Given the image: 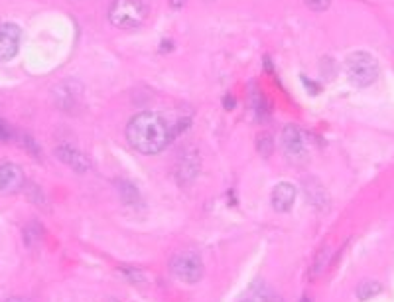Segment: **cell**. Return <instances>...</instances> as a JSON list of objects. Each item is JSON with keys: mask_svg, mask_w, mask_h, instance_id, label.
<instances>
[{"mask_svg": "<svg viewBox=\"0 0 394 302\" xmlns=\"http://www.w3.org/2000/svg\"><path fill=\"white\" fill-rule=\"evenodd\" d=\"M111 302H115V301H111Z\"/></svg>", "mask_w": 394, "mask_h": 302, "instance_id": "cell-19", "label": "cell"}, {"mask_svg": "<svg viewBox=\"0 0 394 302\" xmlns=\"http://www.w3.org/2000/svg\"><path fill=\"white\" fill-rule=\"evenodd\" d=\"M170 270L178 281L195 284L203 277L202 255L195 251H180L170 259Z\"/></svg>", "mask_w": 394, "mask_h": 302, "instance_id": "cell-4", "label": "cell"}, {"mask_svg": "<svg viewBox=\"0 0 394 302\" xmlns=\"http://www.w3.org/2000/svg\"><path fill=\"white\" fill-rule=\"evenodd\" d=\"M148 14V8L142 0H113L108 8V20L113 26L130 30L140 26Z\"/></svg>", "mask_w": 394, "mask_h": 302, "instance_id": "cell-3", "label": "cell"}, {"mask_svg": "<svg viewBox=\"0 0 394 302\" xmlns=\"http://www.w3.org/2000/svg\"><path fill=\"white\" fill-rule=\"evenodd\" d=\"M239 302H255V301H251V298H245V301H239Z\"/></svg>", "mask_w": 394, "mask_h": 302, "instance_id": "cell-18", "label": "cell"}, {"mask_svg": "<svg viewBox=\"0 0 394 302\" xmlns=\"http://www.w3.org/2000/svg\"><path fill=\"white\" fill-rule=\"evenodd\" d=\"M12 132H10V129H8V127H6V125H4V123H0V141H10L12 137H10Z\"/></svg>", "mask_w": 394, "mask_h": 302, "instance_id": "cell-15", "label": "cell"}, {"mask_svg": "<svg viewBox=\"0 0 394 302\" xmlns=\"http://www.w3.org/2000/svg\"><path fill=\"white\" fill-rule=\"evenodd\" d=\"M22 32L20 28L12 22L0 24V62H8L18 54Z\"/></svg>", "mask_w": 394, "mask_h": 302, "instance_id": "cell-6", "label": "cell"}, {"mask_svg": "<svg viewBox=\"0 0 394 302\" xmlns=\"http://www.w3.org/2000/svg\"><path fill=\"white\" fill-rule=\"evenodd\" d=\"M255 296L260 302H282V298L278 296L276 292H272L270 289H267V287H260V291H258V294H255Z\"/></svg>", "mask_w": 394, "mask_h": 302, "instance_id": "cell-12", "label": "cell"}, {"mask_svg": "<svg viewBox=\"0 0 394 302\" xmlns=\"http://www.w3.org/2000/svg\"><path fill=\"white\" fill-rule=\"evenodd\" d=\"M258 151L262 152V156H268V154L272 152V141H270L268 135H262V137L258 139Z\"/></svg>", "mask_w": 394, "mask_h": 302, "instance_id": "cell-14", "label": "cell"}, {"mask_svg": "<svg viewBox=\"0 0 394 302\" xmlns=\"http://www.w3.org/2000/svg\"><path fill=\"white\" fill-rule=\"evenodd\" d=\"M296 204V188L290 182H280L272 190V207L280 212V214H286Z\"/></svg>", "mask_w": 394, "mask_h": 302, "instance_id": "cell-8", "label": "cell"}, {"mask_svg": "<svg viewBox=\"0 0 394 302\" xmlns=\"http://www.w3.org/2000/svg\"><path fill=\"white\" fill-rule=\"evenodd\" d=\"M282 151L288 160L302 164L309 158V137L296 125H288L282 130Z\"/></svg>", "mask_w": 394, "mask_h": 302, "instance_id": "cell-5", "label": "cell"}, {"mask_svg": "<svg viewBox=\"0 0 394 302\" xmlns=\"http://www.w3.org/2000/svg\"><path fill=\"white\" fill-rule=\"evenodd\" d=\"M304 2L308 4L309 11H316V12L328 11V6L331 4V0H304Z\"/></svg>", "mask_w": 394, "mask_h": 302, "instance_id": "cell-13", "label": "cell"}, {"mask_svg": "<svg viewBox=\"0 0 394 302\" xmlns=\"http://www.w3.org/2000/svg\"><path fill=\"white\" fill-rule=\"evenodd\" d=\"M183 2H185V0H170V6L171 8H181Z\"/></svg>", "mask_w": 394, "mask_h": 302, "instance_id": "cell-16", "label": "cell"}, {"mask_svg": "<svg viewBox=\"0 0 394 302\" xmlns=\"http://www.w3.org/2000/svg\"><path fill=\"white\" fill-rule=\"evenodd\" d=\"M383 291V287H381V282L377 281H363L359 287H357V296L361 298V301H369V298H373L377 296L379 292Z\"/></svg>", "mask_w": 394, "mask_h": 302, "instance_id": "cell-10", "label": "cell"}, {"mask_svg": "<svg viewBox=\"0 0 394 302\" xmlns=\"http://www.w3.org/2000/svg\"><path fill=\"white\" fill-rule=\"evenodd\" d=\"M345 71L355 87H369L379 77V62L369 52H353L345 62Z\"/></svg>", "mask_w": 394, "mask_h": 302, "instance_id": "cell-2", "label": "cell"}, {"mask_svg": "<svg viewBox=\"0 0 394 302\" xmlns=\"http://www.w3.org/2000/svg\"><path fill=\"white\" fill-rule=\"evenodd\" d=\"M6 302H30V301H26V298H8Z\"/></svg>", "mask_w": 394, "mask_h": 302, "instance_id": "cell-17", "label": "cell"}, {"mask_svg": "<svg viewBox=\"0 0 394 302\" xmlns=\"http://www.w3.org/2000/svg\"><path fill=\"white\" fill-rule=\"evenodd\" d=\"M174 137L176 129H171L170 123L158 113H140L127 125L128 144L140 154H158L170 144Z\"/></svg>", "mask_w": 394, "mask_h": 302, "instance_id": "cell-1", "label": "cell"}, {"mask_svg": "<svg viewBox=\"0 0 394 302\" xmlns=\"http://www.w3.org/2000/svg\"><path fill=\"white\" fill-rule=\"evenodd\" d=\"M118 190H120V194H122V200L125 202H136V198H139V192H136V188L132 186L130 182H118Z\"/></svg>", "mask_w": 394, "mask_h": 302, "instance_id": "cell-11", "label": "cell"}, {"mask_svg": "<svg viewBox=\"0 0 394 302\" xmlns=\"http://www.w3.org/2000/svg\"><path fill=\"white\" fill-rule=\"evenodd\" d=\"M57 158L62 162H65L67 166H71L75 172H87L89 168H91V162L87 158L85 154L81 151H77L73 146H69V144H62V146H57Z\"/></svg>", "mask_w": 394, "mask_h": 302, "instance_id": "cell-9", "label": "cell"}, {"mask_svg": "<svg viewBox=\"0 0 394 302\" xmlns=\"http://www.w3.org/2000/svg\"><path fill=\"white\" fill-rule=\"evenodd\" d=\"M24 172L20 166L12 162H2L0 164V194H16L24 188Z\"/></svg>", "mask_w": 394, "mask_h": 302, "instance_id": "cell-7", "label": "cell"}]
</instances>
